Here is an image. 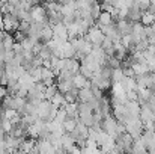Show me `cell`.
<instances>
[{"label":"cell","instance_id":"obj_12","mask_svg":"<svg viewBox=\"0 0 155 154\" xmlns=\"http://www.w3.org/2000/svg\"><path fill=\"white\" fill-rule=\"evenodd\" d=\"M0 125H2V128H3L6 133H11V130H12V127H14V124L11 122V119H8V118H5V116H3Z\"/></svg>","mask_w":155,"mask_h":154},{"label":"cell","instance_id":"obj_13","mask_svg":"<svg viewBox=\"0 0 155 154\" xmlns=\"http://www.w3.org/2000/svg\"><path fill=\"white\" fill-rule=\"evenodd\" d=\"M12 50L15 51V54H18V53H23L24 49H23V44H21L20 41H15V43H14V46H12Z\"/></svg>","mask_w":155,"mask_h":154},{"label":"cell","instance_id":"obj_15","mask_svg":"<svg viewBox=\"0 0 155 154\" xmlns=\"http://www.w3.org/2000/svg\"><path fill=\"white\" fill-rule=\"evenodd\" d=\"M148 43H149L151 46H155V33H152V35L148 36Z\"/></svg>","mask_w":155,"mask_h":154},{"label":"cell","instance_id":"obj_10","mask_svg":"<svg viewBox=\"0 0 155 154\" xmlns=\"http://www.w3.org/2000/svg\"><path fill=\"white\" fill-rule=\"evenodd\" d=\"M124 79V71L122 68H113V74H111V82H120Z\"/></svg>","mask_w":155,"mask_h":154},{"label":"cell","instance_id":"obj_14","mask_svg":"<svg viewBox=\"0 0 155 154\" xmlns=\"http://www.w3.org/2000/svg\"><path fill=\"white\" fill-rule=\"evenodd\" d=\"M6 95H8V88L0 83V98H3V97H6Z\"/></svg>","mask_w":155,"mask_h":154},{"label":"cell","instance_id":"obj_1","mask_svg":"<svg viewBox=\"0 0 155 154\" xmlns=\"http://www.w3.org/2000/svg\"><path fill=\"white\" fill-rule=\"evenodd\" d=\"M30 15H32V20L33 21H48V17H47V9L44 5H33V8L30 9Z\"/></svg>","mask_w":155,"mask_h":154},{"label":"cell","instance_id":"obj_16","mask_svg":"<svg viewBox=\"0 0 155 154\" xmlns=\"http://www.w3.org/2000/svg\"><path fill=\"white\" fill-rule=\"evenodd\" d=\"M151 26H152V29H154V32H155V21L152 23V24H151Z\"/></svg>","mask_w":155,"mask_h":154},{"label":"cell","instance_id":"obj_2","mask_svg":"<svg viewBox=\"0 0 155 154\" xmlns=\"http://www.w3.org/2000/svg\"><path fill=\"white\" fill-rule=\"evenodd\" d=\"M95 95H94V91H92V88H81V89H78V101L80 103H87L91 101L92 98H94Z\"/></svg>","mask_w":155,"mask_h":154},{"label":"cell","instance_id":"obj_18","mask_svg":"<svg viewBox=\"0 0 155 154\" xmlns=\"http://www.w3.org/2000/svg\"><path fill=\"white\" fill-rule=\"evenodd\" d=\"M2 2H3V3H8V2H9V0H2Z\"/></svg>","mask_w":155,"mask_h":154},{"label":"cell","instance_id":"obj_4","mask_svg":"<svg viewBox=\"0 0 155 154\" xmlns=\"http://www.w3.org/2000/svg\"><path fill=\"white\" fill-rule=\"evenodd\" d=\"M113 23H114V17L107 11H103L100 18L97 20V26H107V24H113Z\"/></svg>","mask_w":155,"mask_h":154},{"label":"cell","instance_id":"obj_17","mask_svg":"<svg viewBox=\"0 0 155 154\" xmlns=\"http://www.w3.org/2000/svg\"><path fill=\"white\" fill-rule=\"evenodd\" d=\"M2 6H3V2H2V0H0V9H2Z\"/></svg>","mask_w":155,"mask_h":154},{"label":"cell","instance_id":"obj_8","mask_svg":"<svg viewBox=\"0 0 155 154\" xmlns=\"http://www.w3.org/2000/svg\"><path fill=\"white\" fill-rule=\"evenodd\" d=\"M14 43H15L14 35L9 33V32H5V36H3V46H5V49H12Z\"/></svg>","mask_w":155,"mask_h":154},{"label":"cell","instance_id":"obj_5","mask_svg":"<svg viewBox=\"0 0 155 154\" xmlns=\"http://www.w3.org/2000/svg\"><path fill=\"white\" fill-rule=\"evenodd\" d=\"M53 38H54V30H53L51 26L48 24V26H45L41 30V43H48V41H51Z\"/></svg>","mask_w":155,"mask_h":154},{"label":"cell","instance_id":"obj_3","mask_svg":"<svg viewBox=\"0 0 155 154\" xmlns=\"http://www.w3.org/2000/svg\"><path fill=\"white\" fill-rule=\"evenodd\" d=\"M74 56H75V49L72 47L71 41H66V43L60 47L59 57H74Z\"/></svg>","mask_w":155,"mask_h":154},{"label":"cell","instance_id":"obj_7","mask_svg":"<svg viewBox=\"0 0 155 154\" xmlns=\"http://www.w3.org/2000/svg\"><path fill=\"white\" fill-rule=\"evenodd\" d=\"M140 21H142L145 26H151V24L155 21V12L149 11V9L143 11V14H142V20H140Z\"/></svg>","mask_w":155,"mask_h":154},{"label":"cell","instance_id":"obj_6","mask_svg":"<svg viewBox=\"0 0 155 154\" xmlns=\"http://www.w3.org/2000/svg\"><path fill=\"white\" fill-rule=\"evenodd\" d=\"M78 121H80V118L77 119V118H69V116H68V118L63 121V128H65V132H66V133H71V132L77 127Z\"/></svg>","mask_w":155,"mask_h":154},{"label":"cell","instance_id":"obj_19","mask_svg":"<svg viewBox=\"0 0 155 154\" xmlns=\"http://www.w3.org/2000/svg\"><path fill=\"white\" fill-rule=\"evenodd\" d=\"M35 3H36V0H35Z\"/></svg>","mask_w":155,"mask_h":154},{"label":"cell","instance_id":"obj_11","mask_svg":"<svg viewBox=\"0 0 155 154\" xmlns=\"http://www.w3.org/2000/svg\"><path fill=\"white\" fill-rule=\"evenodd\" d=\"M48 79H56L54 71H53V68L42 67V80H48Z\"/></svg>","mask_w":155,"mask_h":154},{"label":"cell","instance_id":"obj_9","mask_svg":"<svg viewBox=\"0 0 155 154\" xmlns=\"http://www.w3.org/2000/svg\"><path fill=\"white\" fill-rule=\"evenodd\" d=\"M59 92V88H57V83H53V85H50V86H47L45 88V100H51V97L54 95V94H57Z\"/></svg>","mask_w":155,"mask_h":154}]
</instances>
